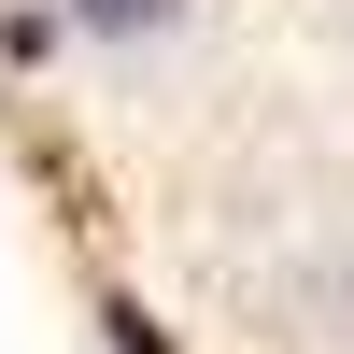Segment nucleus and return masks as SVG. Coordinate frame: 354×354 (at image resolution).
<instances>
[{"label": "nucleus", "mask_w": 354, "mask_h": 354, "mask_svg": "<svg viewBox=\"0 0 354 354\" xmlns=\"http://www.w3.org/2000/svg\"><path fill=\"white\" fill-rule=\"evenodd\" d=\"M57 15H71V28H85V43H100V57H156L170 28L198 15V0H57Z\"/></svg>", "instance_id": "nucleus-1"}]
</instances>
